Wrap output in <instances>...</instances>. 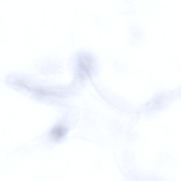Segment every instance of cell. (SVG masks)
Here are the masks:
<instances>
[{
    "label": "cell",
    "instance_id": "cell-1",
    "mask_svg": "<svg viewBox=\"0 0 181 181\" xmlns=\"http://www.w3.org/2000/svg\"><path fill=\"white\" fill-rule=\"evenodd\" d=\"M67 133V130L66 128L64 126L58 125L52 130L50 135L54 139L58 141L64 138Z\"/></svg>",
    "mask_w": 181,
    "mask_h": 181
}]
</instances>
